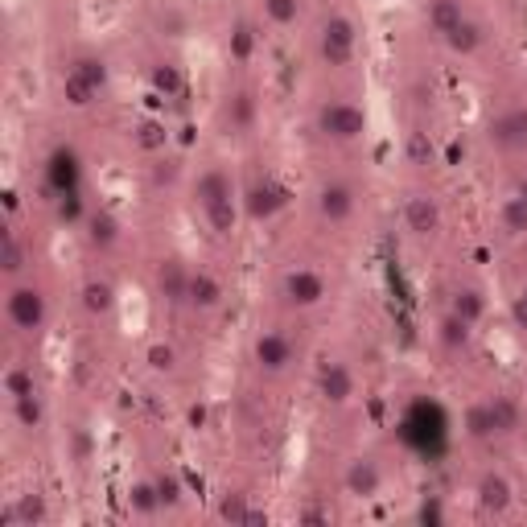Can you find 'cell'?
Instances as JSON below:
<instances>
[{
  "instance_id": "obj_17",
  "label": "cell",
  "mask_w": 527,
  "mask_h": 527,
  "mask_svg": "<svg viewBox=\"0 0 527 527\" xmlns=\"http://www.w3.org/2000/svg\"><path fill=\"white\" fill-rule=\"evenodd\" d=\"M79 305H83V313L87 318H108V313L116 309V285L108 276H87L83 280V289H79Z\"/></svg>"
},
{
  "instance_id": "obj_40",
  "label": "cell",
  "mask_w": 527,
  "mask_h": 527,
  "mask_svg": "<svg viewBox=\"0 0 527 527\" xmlns=\"http://www.w3.org/2000/svg\"><path fill=\"white\" fill-rule=\"evenodd\" d=\"M511 322H515V330L527 334V297H523V293L511 297Z\"/></svg>"
},
{
  "instance_id": "obj_41",
  "label": "cell",
  "mask_w": 527,
  "mask_h": 527,
  "mask_svg": "<svg viewBox=\"0 0 527 527\" xmlns=\"http://www.w3.org/2000/svg\"><path fill=\"white\" fill-rule=\"evenodd\" d=\"M248 50H252V29L239 25L235 29V58H248Z\"/></svg>"
},
{
  "instance_id": "obj_1",
  "label": "cell",
  "mask_w": 527,
  "mask_h": 527,
  "mask_svg": "<svg viewBox=\"0 0 527 527\" xmlns=\"http://www.w3.org/2000/svg\"><path fill=\"white\" fill-rule=\"evenodd\" d=\"M194 202L202 210L206 227L215 231L219 239H231L235 227H239V194H235V182L223 165H206L198 178H194Z\"/></svg>"
},
{
  "instance_id": "obj_7",
  "label": "cell",
  "mask_w": 527,
  "mask_h": 527,
  "mask_svg": "<svg viewBox=\"0 0 527 527\" xmlns=\"http://www.w3.org/2000/svg\"><path fill=\"white\" fill-rule=\"evenodd\" d=\"M313 210H318V219L326 227H346L359 210V190L346 178H326L318 190H313Z\"/></svg>"
},
{
  "instance_id": "obj_27",
  "label": "cell",
  "mask_w": 527,
  "mask_h": 527,
  "mask_svg": "<svg viewBox=\"0 0 527 527\" xmlns=\"http://www.w3.org/2000/svg\"><path fill=\"white\" fill-rule=\"evenodd\" d=\"M458 318H466L470 326H478L482 322V313H486V297H482V289L478 285H462L458 293H453V305H449Z\"/></svg>"
},
{
  "instance_id": "obj_22",
  "label": "cell",
  "mask_w": 527,
  "mask_h": 527,
  "mask_svg": "<svg viewBox=\"0 0 527 527\" xmlns=\"http://www.w3.org/2000/svg\"><path fill=\"white\" fill-rule=\"evenodd\" d=\"M87 243L99 252H108L120 243V219L112 215V210H91L87 215Z\"/></svg>"
},
{
  "instance_id": "obj_30",
  "label": "cell",
  "mask_w": 527,
  "mask_h": 527,
  "mask_svg": "<svg viewBox=\"0 0 527 527\" xmlns=\"http://www.w3.org/2000/svg\"><path fill=\"white\" fill-rule=\"evenodd\" d=\"M153 91H161L165 99H178L186 91V79H182V66H173V62H157L153 66Z\"/></svg>"
},
{
  "instance_id": "obj_39",
  "label": "cell",
  "mask_w": 527,
  "mask_h": 527,
  "mask_svg": "<svg viewBox=\"0 0 527 527\" xmlns=\"http://www.w3.org/2000/svg\"><path fill=\"white\" fill-rule=\"evenodd\" d=\"M219 515L223 519H231V523H248V499H243V495H227L223 503H219Z\"/></svg>"
},
{
  "instance_id": "obj_26",
  "label": "cell",
  "mask_w": 527,
  "mask_h": 527,
  "mask_svg": "<svg viewBox=\"0 0 527 527\" xmlns=\"http://www.w3.org/2000/svg\"><path fill=\"white\" fill-rule=\"evenodd\" d=\"M499 231L507 239H527V198L511 194L503 206H499Z\"/></svg>"
},
{
  "instance_id": "obj_34",
  "label": "cell",
  "mask_w": 527,
  "mask_h": 527,
  "mask_svg": "<svg viewBox=\"0 0 527 527\" xmlns=\"http://www.w3.org/2000/svg\"><path fill=\"white\" fill-rule=\"evenodd\" d=\"M128 503H132V511H140V515H153V511H161V499H157V482H132V490H128Z\"/></svg>"
},
{
  "instance_id": "obj_25",
  "label": "cell",
  "mask_w": 527,
  "mask_h": 527,
  "mask_svg": "<svg viewBox=\"0 0 527 527\" xmlns=\"http://www.w3.org/2000/svg\"><path fill=\"white\" fill-rule=\"evenodd\" d=\"M29 268V252H25V243L13 227H5V235H0V272H5L9 280L21 276Z\"/></svg>"
},
{
  "instance_id": "obj_11",
  "label": "cell",
  "mask_w": 527,
  "mask_h": 527,
  "mask_svg": "<svg viewBox=\"0 0 527 527\" xmlns=\"http://www.w3.org/2000/svg\"><path fill=\"white\" fill-rule=\"evenodd\" d=\"M486 140L495 145L499 153H519L527 149V103H511L503 108L495 120L486 124Z\"/></svg>"
},
{
  "instance_id": "obj_6",
  "label": "cell",
  "mask_w": 527,
  "mask_h": 527,
  "mask_svg": "<svg viewBox=\"0 0 527 527\" xmlns=\"http://www.w3.org/2000/svg\"><path fill=\"white\" fill-rule=\"evenodd\" d=\"M5 313L17 334H38L50 318V301L38 285H25L21 280V285H9V293H5Z\"/></svg>"
},
{
  "instance_id": "obj_29",
  "label": "cell",
  "mask_w": 527,
  "mask_h": 527,
  "mask_svg": "<svg viewBox=\"0 0 527 527\" xmlns=\"http://www.w3.org/2000/svg\"><path fill=\"white\" fill-rule=\"evenodd\" d=\"M404 161L408 165H416V169H429L433 161H437V149H433V136L429 132H408V140H404Z\"/></svg>"
},
{
  "instance_id": "obj_4",
  "label": "cell",
  "mask_w": 527,
  "mask_h": 527,
  "mask_svg": "<svg viewBox=\"0 0 527 527\" xmlns=\"http://www.w3.org/2000/svg\"><path fill=\"white\" fill-rule=\"evenodd\" d=\"M108 91V62L99 54H79L70 58L66 75H62V99L70 108H91V103Z\"/></svg>"
},
{
  "instance_id": "obj_37",
  "label": "cell",
  "mask_w": 527,
  "mask_h": 527,
  "mask_svg": "<svg viewBox=\"0 0 527 527\" xmlns=\"http://www.w3.org/2000/svg\"><path fill=\"white\" fill-rule=\"evenodd\" d=\"M153 482H157V499H161V507H178V503H182V482H178V474H173V470L157 474Z\"/></svg>"
},
{
  "instance_id": "obj_14",
  "label": "cell",
  "mask_w": 527,
  "mask_h": 527,
  "mask_svg": "<svg viewBox=\"0 0 527 527\" xmlns=\"http://www.w3.org/2000/svg\"><path fill=\"white\" fill-rule=\"evenodd\" d=\"M478 507L486 511V515H507L511 511V503H515V486H511V478L507 474H499V470H486L482 478H478Z\"/></svg>"
},
{
  "instance_id": "obj_36",
  "label": "cell",
  "mask_w": 527,
  "mask_h": 527,
  "mask_svg": "<svg viewBox=\"0 0 527 527\" xmlns=\"http://www.w3.org/2000/svg\"><path fill=\"white\" fill-rule=\"evenodd\" d=\"M13 412H17V425L21 429H42V400L38 396H25V400H13Z\"/></svg>"
},
{
  "instance_id": "obj_13",
  "label": "cell",
  "mask_w": 527,
  "mask_h": 527,
  "mask_svg": "<svg viewBox=\"0 0 527 527\" xmlns=\"http://www.w3.org/2000/svg\"><path fill=\"white\" fill-rule=\"evenodd\" d=\"M342 490L350 499H375L383 490V466L375 458H367V453H359V458L346 462V474H342Z\"/></svg>"
},
{
  "instance_id": "obj_10",
  "label": "cell",
  "mask_w": 527,
  "mask_h": 527,
  "mask_svg": "<svg viewBox=\"0 0 527 527\" xmlns=\"http://www.w3.org/2000/svg\"><path fill=\"white\" fill-rule=\"evenodd\" d=\"M46 186L54 198L62 194H79L83 186V157L75 145H54L46 157Z\"/></svg>"
},
{
  "instance_id": "obj_19",
  "label": "cell",
  "mask_w": 527,
  "mask_h": 527,
  "mask_svg": "<svg viewBox=\"0 0 527 527\" xmlns=\"http://www.w3.org/2000/svg\"><path fill=\"white\" fill-rule=\"evenodd\" d=\"M462 433L470 437V441H495L499 437V425H495V412H490V400H474L470 408H466V416H462Z\"/></svg>"
},
{
  "instance_id": "obj_16",
  "label": "cell",
  "mask_w": 527,
  "mask_h": 527,
  "mask_svg": "<svg viewBox=\"0 0 527 527\" xmlns=\"http://www.w3.org/2000/svg\"><path fill=\"white\" fill-rule=\"evenodd\" d=\"M318 396L334 408H342L350 396H355V371H350L346 363H326L318 371Z\"/></svg>"
},
{
  "instance_id": "obj_23",
  "label": "cell",
  "mask_w": 527,
  "mask_h": 527,
  "mask_svg": "<svg viewBox=\"0 0 527 527\" xmlns=\"http://www.w3.org/2000/svg\"><path fill=\"white\" fill-rule=\"evenodd\" d=\"M466 17L470 13H466L462 0H429V5H425V21H429V29L437 33V38H445V33L453 25H462Z\"/></svg>"
},
{
  "instance_id": "obj_35",
  "label": "cell",
  "mask_w": 527,
  "mask_h": 527,
  "mask_svg": "<svg viewBox=\"0 0 527 527\" xmlns=\"http://www.w3.org/2000/svg\"><path fill=\"white\" fill-rule=\"evenodd\" d=\"M165 140H169V132H165V124H157V120H140L136 124V145L140 149H165Z\"/></svg>"
},
{
  "instance_id": "obj_42",
  "label": "cell",
  "mask_w": 527,
  "mask_h": 527,
  "mask_svg": "<svg viewBox=\"0 0 527 527\" xmlns=\"http://www.w3.org/2000/svg\"><path fill=\"white\" fill-rule=\"evenodd\" d=\"M420 519H425V523L429 519H441V507L437 503H425V507H420Z\"/></svg>"
},
{
  "instance_id": "obj_12",
  "label": "cell",
  "mask_w": 527,
  "mask_h": 527,
  "mask_svg": "<svg viewBox=\"0 0 527 527\" xmlns=\"http://www.w3.org/2000/svg\"><path fill=\"white\" fill-rule=\"evenodd\" d=\"M441 227H445V215H441V202L433 194L420 190V194H412L404 202V231L412 239H437Z\"/></svg>"
},
{
  "instance_id": "obj_2",
  "label": "cell",
  "mask_w": 527,
  "mask_h": 527,
  "mask_svg": "<svg viewBox=\"0 0 527 527\" xmlns=\"http://www.w3.org/2000/svg\"><path fill=\"white\" fill-rule=\"evenodd\" d=\"M313 132L330 145H355L367 136V108L355 99H322L313 112Z\"/></svg>"
},
{
  "instance_id": "obj_28",
  "label": "cell",
  "mask_w": 527,
  "mask_h": 527,
  "mask_svg": "<svg viewBox=\"0 0 527 527\" xmlns=\"http://www.w3.org/2000/svg\"><path fill=\"white\" fill-rule=\"evenodd\" d=\"M490 412H495L499 437L519 433V425H523V408H519V400H515V396H490Z\"/></svg>"
},
{
  "instance_id": "obj_15",
  "label": "cell",
  "mask_w": 527,
  "mask_h": 527,
  "mask_svg": "<svg viewBox=\"0 0 527 527\" xmlns=\"http://www.w3.org/2000/svg\"><path fill=\"white\" fill-rule=\"evenodd\" d=\"M223 280L210 272V268H190V289H186V305L198 313H210L223 305Z\"/></svg>"
},
{
  "instance_id": "obj_3",
  "label": "cell",
  "mask_w": 527,
  "mask_h": 527,
  "mask_svg": "<svg viewBox=\"0 0 527 527\" xmlns=\"http://www.w3.org/2000/svg\"><path fill=\"white\" fill-rule=\"evenodd\" d=\"M313 50H318V62L326 70H346L359 54V25L346 13H330L322 17L318 33H313Z\"/></svg>"
},
{
  "instance_id": "obj_24",
  "label": "cell",
  "mask_w": 527,
  "mask_h": 527,
  "mask_svg": "<svg viewBox=\"0 0 527 527\" xmlns=\"http://www.w3.org/2000/svg\"><path fill=\"white\" fill-rule=\"evenodd\" d=\"M453 54H462V58H470V54H478L482 50V42H486V29L474 21V17H466L462 25H453L449 33H445V38H441Z\"/></svg>"
},
{
  "instance_id": "obj_31",
  "label": "cell",
  "mask_w": 527,
  "mask_h": 527,
  "mask_svg": "<svg viewBox=\"0 0 527 527\" xmlns=\"http://www.w3.org/2000/svg\"><path fill=\"white\" fill-rule=\"evenodd\" d=\"M260 9H264V21H268V25L289 29V25H297V17H301V0H260Z\"/></svg>"
},
{
  "instance_id": "obj_33",
  "label": "cell",
  "mask_w": 527,
  "mask_h": 527,
  "mask_svg": "<svg viewBox=\"0 0 527 527\" xmlns=\"http://www.w3.org/2000/svg\"><path fill=\"white\" fill-rule=\"evenodd\" d=\"M145 363H149V371H157V375H173V371H178V350H173L169 342H153V346L145 350Z\"/></svg>"
},
{
  "instance_id": "obj_21",
  "label": "cell",
  "mask_w": 527,
  "mask_h": 527,
  "mask_svg": "<svg viewBox=\"0 0 527 527\" xmlns=\"http://www.w3.org/2000/svg\"><path fill=\"white\" fill-rule=\"evenodd\" d=\"M223 124H227L235 136H243V132L256 124V99H252V91L227 95V103H223Z\"/></svg>"
},
{
  "instance_id": "obj_9",
  "label": "cell",
  "mask_w": 527,
  "mask_h": 527,
  "mask_svg": "<svg viewBox=\"0 0 527 527\" xmlns=\"http://www.w3.org/2000/svg\"><path fill=\"white\" fill-rule=\"evenodd\" d=\"M252 363L260 375H285L297 363V342L285 330H260L252 342Z\"/></svg>"
},
{
  "instance_id": "obj_32",
  "label": "cell",
  "mask_w": 527,
  "mask_h": 527,
  "mask_svg": "<svg viewBox=\"0 0 527 527\" xmlns=\"http://www.w3.org/2000/svg\"><path fill=\"white\" fill-rule=\"evenodd\" d=\"M5 396L9 400H25V396H38V383H33V371L29 367H9L5 371Z\"/></svg>"
},
{
  "instance_id": "obj_43",
  "label": "cell",
  "mask_w": 527,
  "mask_h": 527,
  "mask_svg": "<svg viewBox=\"0 0 527 527\" xmlns=\"http://www.w3.org/2000/svg\"><path fill=\"white\" fill-rule=\"evenodd\" d=\"M515 194H519V198H527V178L519 182V190H515Z\"/></svg>"
},
{
  "instance_id": "obj_5",
  "label": "cell",
  "mask_w": 527,
  "mask_h": 527,
  "mask_svg": "<svg viewBox=\"0 0 527 527\" xmlns=\"http://www.w3.org/2000/svg\"><path fill=\"white\" fill-rule=\"evenodd\" d=\"M276 297L285 309H318L326 297H330V285H326V276L318 268H289L285 276H280V285H276Z\"/></svg>"
},
{
  "instance_id": "obj_38",
  "label": "cell",
  "mask_w": 527,
  "mask_h": 527,
  "mask_svg": "<svg viewBox=\"0 0 527 527\" xmlns=\"http://www.w3.org/2000/svg\"><path fill=\"white\" fill-rule=\"evenodd\" d=\"M21 523H42L46 519V503H42V495H25L21 503H17V511H13Z\"/></svg>"
},
{
  "instance_id": "obj_18",
  "label": "cell",
  "mask_w": 527,
  "mask_h": 527,
  "mask_svg": "<svg viewBox=\"0 0 527 527\" xmlns=\"http://www.w3.org/2000/svg\"><path fill=\"white\" fill-rule=\"evenodd\" d=\"M186 289H190V268L182 260H161L157 268V293L169 305H186Z\"/></svg>"
},
{
  "instance_id": "obj_8",
  "label": "cell",
  "mask_w": 527,
  "mask_h": 527,
  "mask_svg": "<svg viewBox=\"0 0 527 527\" xmlns=\"http://www.w3.org/2000/svg\"><path fill=\"white\" fill-rule=\"evenodd\" d=\"M239 202H243V215H248V223H272L280 210L289 206V186L276 182L272 173H264V178L248 182V190L239 194Z\"/></svg>"
},
{
  "instance_id": "obj_20",
  "label": "cell",
  "mask_w": 527,
  "mask_h": 527,
  "mask_svg": "<svg viewBox=\"0 0 527 527\" xmlns=\"http://www.w3.org/2000/svg\"><path fill=\"white\" fill-rule=\"evenodd\" d=\"M470 338H474V326L466 318H458L453 309L437 322V342H441V350H449V355H462V350H470Z\"/></svg>"
},
{
  "instance_id": "obj_44",
  "label": "cell",
  "mask_w": 527,
  "mask_h": 527,
  "mask_svg": "<svg viewBox=\"0 0 527 527\" xmlns=\"http://www.w3.org/2000/svg\"><path fill=\"white\" fill-rule=\"evenodd\" d=\"M519 293H523V297H527V280H523V289H519Z\"/></svg>"
}]
</instances>
